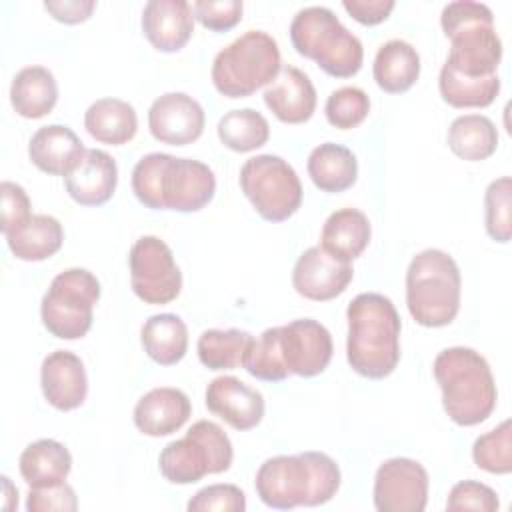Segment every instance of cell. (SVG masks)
Here are the masks:
<instances>
[{
    "label": "cell",
    "mask_w": 512,
    "mask_h": 512,
    "mask_svg": "<svg viewBox=\"0 0 512 512\" xmlns=\"http://www.w3.org/2000/svg\"><path fill=\"white\" fill-rule=\"evenodd\" d=\"M132 192L152 210L198 212L212 202L216 176L200 160L150 152L132 170Z\"/></svg>",
    "instance_id": "6da1fadb"
},
{
    "label": "cell",
    "mask_w": 512,
    "mask_h": 512,
    "mask_svg": "<svg viewBox=\"0 0 512 512\" xmlns=\"http://www.w3.org/2000/svg\"><path fill=\"white\" fill-rule=\"evenodd\" d=\"M346 318V358L350 368L370 380L390 376L400 360L402 330L392 300L378 292H362L348 304Z\"/></svg>",
    "instance_id": "7a4b0ae2"
},
{
    "label": "cell",
    "mask_w": 512,
    "mask_h": 512,
    "mask_svg": "<svg viewBox=\"0 0 512 512\" xmlns=\"http://www.w3.org/2000/svg\"><path fill=\"white\" fill-rule=\"evenodd\" d=\"M340 480V468L334 458L308 450L264 460L256 472L254 486L266 506L290 510L330 502L340 488Z\"/></svg>",
    "instance_id": "3957f363"
},
{
    "label": "cell",
    "mask_w": 512,
    "mask_h": 512,
    "mask_svg": "<svg viewBox=\"0 0 512 512\" xmlns=\"http://www.w3.org/2000/svg\"><path fill=\"white\" fill-rule=\"evenodd\" d=\"M442 390V406L458 426H476L496 408L498 390L486 358L474 348L452 346L438 352L432 364Z\"/></svg>",
    "instance_id": "277c9868"
},
{
    "label": "cell",
    "mask_w": 512,
    "mask_h": 512,
    "mask_svg": "<svg viewBox=\"0 0 512 512\" xmlns=\"http://www.w3.org/2000/svg\"><path fill=\"white\" fill-rule=\"evenodd\" d=\"M440 24L450 40L446 66L462 76H494L502 60V40L494 28V14L482 2L456 0L442 8Z\"/></svg>",
    "instance_id": "5b68a950"
},
{
    "label": "cell",
    "mask_w": 512,
    "mask_h": 512,
    "mask_svg": "<svg viewBox=\"0 0 512 512\" xmlns=\"http://www.w3.org/2000/svg\"><path fill=\"white\" fill-rule=\"evenodd\" d=\"M460 292V268L448 252L426 248L410 260L406 270V306L420 326H448L460 310Z\"/></svg>",
    "instance_id": "8992f818"
},
{
    "label": "cell",
    "mask_w": 512,
    "mask_h": 512,
    "mask_svg": "<svg viewBox=\"0 0 512 512\" xmlns=\"http://www.w3.org/2000/svg\"><path fill=\"white\" fill-rule=\"evenodd\" d=\"M290 40L300 56L314 60L328 76L350 78L362 68L360 38L326 6L298 10L290 22Z\"/></svg>",
    "instance_id": "52a82bcc"
},
{
    "label": "cell",
    "mask_w": 512,
    "mask_h": 512,
    "mask_svg": "<svg viewBox=\"0 0 512 512\" xmlns=\"http://www.w3.org/2000/svg\"><path fill=\"white\" fill-rule=\"evenodd\" d=\"M282 68L278 42L264 30H248L212 62V84L226 98H248L268 86Z\"/></svg>",
    "instance_id": "ba28073f"
},
{
    "label": "cell",
    "mask_w": 512,
    "mask_h": 512,
    "mask_svg": "<svg viewBox=\"0 0 512 512\" xmlns=\"http://www.w3.org/2000/svg\"><path fill=\"white\" fill-rule=\"evenodd\" d=\"M232 460L234 450L228 434L212 420H198L184 438L164 446L158 466L168 482L194 484L208 474L226 472Z\"/></svg>",
    "instance_id": "9c48e42d"
},
{
    "label": "cell",
    "mask_w": 512,
    "mask_h": 512,
    "mask_svg": "<svg viewBox=\"0 0 512 512\" xmlns=\"http://www.w3.org/2000/svg\"><path fill=\"white\" fill-rule=\"evenodd\" d=\"M98 300V278L86 268H68L54 276L42 296V324L60 340H78L88 334Z\"/></svg>",
    "instance_id": "30bf717a"
},
{
    "label": "cell",
    "mask_w": 512,
    "mask_h": 512,
    "mask_svg": "<svg viewBox=\"0 0 512 512\" xmlns=\"http://www.w3.org/2000/svg\"><path fill=\"white\" fill-rule=\"evenodd\" d=\"M240 188L254 210L268 222H284L302 204L296 170L276 154H258L240 168Z\"/></svg>",
    "instance_id": "8fae6325"
},
{
    "label": "cell",
    "mask_w": 512,
    "mask_h": 512,
    "mask_svg": "<svg viewBox=\"0 0 512 512\" xmlns=\"http://www.w3.org/2000/svg\"><path fill=\"white\" fill-rule=\"evenodd\" d=\"M130 286L146 304H168L182 290V272L170 246L158 236L138 238L128 254Z\"/></svg>",
    "instance_id": "7c38bea8"
},
{
    "label": "cell",
    "mask_w": 512,
    "mask_h": 512,
    "mask_svg": "<svg viewBox=\"0 0 512 512\" xmlns=\"http://www.w3.org/2000/svg\"><path fill=\"white\" fill-rule=\"evenodd\" d=\"M378 512H422L428 502V472L412 458H390L374 476Z\"/></svg>",
    "instance_id": "4fadbf2b"
},
{
    "label": "cell",
    "mask_w": 512,
    "mask_h": 512,
    "mask_svg": "<svg viewBox=\"0 0 512 512\" xmlns=\"http://www.w3.org/2000/svg\"><path fill=\"white\" fill-rule=\"evenodd\" d=\"M206 116L198 100L186 92H166L148 110L150 134L168 146H186L204 132Z\"/></svg>",
    "instance_id": "5bb4252c"
},
{
    "label": "cell",
    "mask_w": 512,
    "mask_h": 512,
    "mask_svg": "<svg viewBox=\"0 0 512 512\" xmlns=\"http://www.w3.org/2000/svg\"><path fill=\"white\" fill-rule=\"evenodd\" d=\"M282 350L290 374L312 378L328 368L334 344L324 324L312 318H298L282 326Z\"/></svg>",
    "instance_id": "9a60e30c"
},
{
    "label": "cell",
    "mask_w": 512,
    "mask_h": 512,
    "mask_svg": "<svg viewBox=\"0 0 512 512\" xmlns=\"http://www.w3.org/2000/svg\"><path fill=\"white\" fill-rule=\"evenodd\" d=\"M354 270L350 262L338 260L320 246H312L300 254L292 270L294 290L314 302H326L340 296L352 282Z\"/></svg>",
    "instance_id": "2e32d148"
},
{
    "label": "cell",
    "mask_w": 512,
    "mask_h": 512,
    "mask_svg": "<svg viewBox=\"0 0 512 512\" xmlns=\"http://www.w3.org/2000/svg\"><path fill=\"white\" fill-rule=\"evenodd\" d=\"M206 408L234 430H252L264 418V396L236 376H218L206 388Z\"/></svg>",
    "instance_id": "e0dca14e"
},
{
    "label": "cell",
    "mask_w": 512,
    "mask_h": 512,
    "mask_svg": "<svg viewBox=\"0 0 512 512\" xmlns=\"http://www.w3.org/2000/svg\"><path fill=\"white\" fill-rule=\"evenodd\" d=\"M40 386L46 402L62 412L84 404L88 378L84 362L70 350L50 352L40 366Z\"/></svg>",
    "instance_id": "ac0fdd59"
},
{
    "label": "cell",
    "mask_w": 512,
    "mask_h": 512,
    "mask_svg": "<svg viewBox=\"0 0 512 512\" xmlns=\"http://www.w3.org/2000/svg\"><path fill=\"white\" fill-rule=\"evenodd\" d=\"M118 184L116 160L98 148H86L76 166L64 176L68 196L82 206L106 204Z\"/></svg>",
    "instance_id": "d6986e66"
},
{
    "label": "cell",
    "mask_w": 512,
    "mask_h": 512,
    "mask_svg": "<svg viewBox=\"0 0 512 512\" xmlns=\"http://www.w3.org/2000/svg\"><path fill=\"white\" fill-rule=\"evenodd\" d=\"M316 88L306 72L284 66L264 90V104L284 124H304L316 110Z\"/></svg>",
    "instance_id": "ffe728a7"
},
{
    "label": "cell",
    "mask_w": 512,
    "mask_h": 512,
    "mask_svg": "<svg viewBox=\"0 0 512 512\" xmlns=\"http://www.w3.org/2000/svg\"><path fill=\"white\" fill-rule=\"evenodd\" d=\"M142 32L158 52L182 50L194 32V12L186 0H150L142 10Z\"/></svg>",
    "instance_id": "44dd1931"
},
{
    "label": "cell",
    "mask_w": 512,
    "mask_h": 512,
    "mask_svg": "<svg viewBox=\"0 0 512 512\" xmlns=\"http://www.w3.org/2000/svg\"><path fill=\"white\" fill-rule=\"evenodd\" d=\"M192 404L180 388L160 386L146 392L134 406L136 428L152 438L178 432L190 418Z\"/></svg>",
    "instance_id": "7402d4cb"
},
{
    "label": "cell",
    "mask_w": 512,
    "mask_h": 512,
    "mask_svg": "<svg viewBox=\"0 0 512 512\" xmlns=\"http://www.w3.org/2000/svg\"><path fill=\"white\" fill-rule=\"evenodd\" d=\"M84 144L76 132L64 124L38 128L28 144L32 164L52 176H66L84 154Z\"/></svg>",
    "instance_id": "603a6c76"
},
{
    "label": "cell",
    "mask_w": 512,
    "mask_h": 512,
    "mask_svg": "<svg viewBox=\"0 0 512 512\" xmlns=\"http://www.w3.org/2000/svg\"><path fill=\"white\" fill-rule=\"evenodd\" d=\"M372 236L370 220L356 208H340L332 212L320 232V248L338 260L352 262L368 246Z\"/></svg>",
    "instance_id": "cb8c5ba5"
},
{
    "label": "cell",
    "mask_w": 512,
    "mask_h": 512,
    "mask_svg": "<svg viewBox=\"0 0 512 512\" xmlns=\"http://www.w3.org/2000/svg\"><path fill=\"white\" fill-rule=\"evenodd\" d=\"M18 470L30 488L54 486L66 482L72 470V454L58 440L40 438L22 450Z\"/></svg>",
    "instance_id": "d4e9b609"
},
{
    "label": "cell",
    "mask_w": 512,
    "mask_h": 512,
    "mask_svg": "<svg viewBox=\"0 0 512 512\" xmlns=\"http://www.w3.org/2000/svg\"><path fill=\"white\" fill-rule=\"evenodd\" d=\"M10 102L22 118H42L58 102V84L54 74L44 66H26L16 72L10 84Z\"/></svg>",
    "instance_id": "484cf974"
},
{
    "label": "cell",
    "mask_w": 512,
    "mask_h": 512,
    "mask_svg": "<svg viewBox=\"0 0 512 512\" xmlns=\"http://www.w3.org/2000/svg\"><path fill=\"white\" fill-rule=\"evenodd\" d=\"M14 258L24 262H40L54 256L64 242L62 224L48 214H32L20 226L4 234Z\"/></svg>",
    "instance_id": "4316f807"
},
{
    "label": "cell",
    "mask_w": 512,
    "mask_h": 512,
    "mask_svg": "<svg viewBox=\"0 0 512 512\" xmlns=\"http://www.w3.org/2000/svg\"><path fill=\"white\" fill-rule=\"evenodd\" d=\"M372 74L378 88L388 94H402L410 90L420 76V54L406 40H388L376 52Z\"/></svg>",
    "instance_id": "83f0119b"
},
{
    "label": "cell",
    "mask_w": 512,
    "mask_h": 512,
    "mask_svg": "<svg viewBox=\"0 0 512 512\" xmlns=\"http://www.w3.org/2000/svg\"><path fill=\"white\" fill-rule=\"evenodd\" d=\"M88 134L110 146H122L136 136L138 116L130 102L120 98H100L84 112Z\"/></svg>",
    "instance_id": "f1b7e54d"
},
{
    "label": "cell",
    "mask_w": 512,
    "mask_h": 512,
    "mask_svg": "<svg viewBox=\"0 0 512 512\" xmlns=\"http://www.w3.org/2000/svg\"><path fill=\"white\" fill-rule=\"evenodd\" d=\"M308 176L314 186L328 194H338L354 186L358 178V160L350 148L324 142L308 156Z\"/></svg>",
    "instance_id": "f546056e"
},
{
    "label": "cell",
    "mask_w": 512,
    "mask_h": 512,
    "mask_svg": "<svg viewBox=\"0 0 512 512\" xmlns=\"http://www.w3.org/2000/svg\"><path fill=\"white\" fill-rule=\"evenodd\" d=\"M144 352L160 366L178 364L188 350V328L176 314L150 316L140 332Z\"/></svg>",
    "instance_id": "4dcf8cb0"
},
{
    "label": "cell",
    "mask_w": 512,
    "mask_h": 512,
    "mask_svg": "<svg viewBox=\"0 0 512 512\" xmlns=\"http://www.w3.org/2000/svg\"><path fill=\"white\" fill-rule=\"evenodd\" d=\"M496 146L498 130L488 116L464 114L448 128V148L462 160H486L496 152Z\"/></svg>",
    "instance_id": "1f68e13d"
},
{
    "label": "cell",
    "mask_w": 512,
    "mask_h": 512,
    "mask_svg": "<svg viewBox=\"0 0 512 512\" xmlns=\"http://www.w3.org/2000/svg\"><path fill=\"white\" fill-rule=\"evenodd\" d=\"M252 334L238 328H210L198 338L196 350L200 362L208 370H232L244 364L246 352L252 344Z\"/></svg>",
    "instance_id": "d6a6232c"
},
{
    "label": "cell",
    "mask_w": 512,
    "mask_h": 512,
    "mask_svg": "<svg viewBox=\"0 0 512 512\" xmlns=\"http://www.w3.org/2000/svg\"><path fill=\"white\" fill-rule=\"evenodd\" d=\"M438 88L442 100L454 108H486L496 100L500 92V78L498 74L486 78H470L444 64L440 70Z\"/></svg>",
    "instance_id": "836d02e7"
},
{
    "label": "cell",
    "mask_w": 512,
    "mask_h": 512,
    "mask_svg": "<svg viewBox=\"0 0 512 512\" xmlns=\"http://www.w3.org/2000/svg\"><path fill=\"white\" fill-rule=\"evenodd\" d=\"M220 142L234 152H252L270 138L268 120L254 108H238L226 112L218 122Z\"/></svg>",
    "instance_id": "e575fe53"
},
{
    "label": "cell",
    "mask_w": 512,
    "mask_h": 512,
    "mask_svg": "<svg viewBox=\"0 0 512 512\" xmlns=\"http://www.w3.org/2000/svg\"><path fill=\"white\" fill-rule=\"evenodd\" d=\"M244 370L264 382H280L290 376L284 350H282V326L266 328L252 344L244 358Z\"/></svg>",
    "instance_id": "d590c367"
},
{
    "label": "cell",
    "mask_w": 512,
    "mask_h": 512,
    "mask_svg": "<svg viewBox=\"0 0 512 512\" xmlns=\"http://www.w3.org/2000/svg\"><path fill=\"white\" fill-rule=\"evenodd\" d=\"M472 460L480 470L490 474L512 472V426L504 420L494 430L478 436L472 446Z\"/></svg>",
    "instance_id": "8d00e7d4"
},
{
    "label": "cell",
    "mask_w": 512,
    "mask_h": 512,
    "mask_svg": "<svg viewBox=\"0 0 512 512\" xmlns=\"http://www.w3.org/2000/svg\"><path fill=\"white\" fill-rule=\"evenodd\" d=\"M484 226L492 240L506 244L512 236V180H492L484 194Z\"/></svg>",
    "instance_id": "74e56055"
},
{
    "label": "cell",
    "mask_w": 512,
    "mask_h": 512,
    "mask_svg": "<svg viewBox=\"0 0 512 512\" xmlns=\"http://www.w3.org/2000/svg\"><path fill=\"white\" fill-rule=\"evenodd\" d=\"M370 112V98L358 86H342L334 90L324 106V114L330 126L340 130H352L366 120Z\"/></svg>",
    "instance_id": "f35d334b"
},
{
    "label": "cell",
    "mask_w": 512,
    "mask_h": 512,
    "mask_svg": "<svg viewBox=\"0 0 512 512\" xmlns=\"http://www.w3.org/2000/svg\"><path fill=\"white\" fill-rule=\"evenodd\" d=\"M500 508L498 494L476 480H462L452 486L446 510L450 512H462V510H476V512H496Z\"/></svg>",
    "instance_id": "ab89813d"
},
{
    "label": "cell",
    "mask_w": 512,
    "mask_h": 512,
    "mask_svg": "<svg viewBox=\"0 0 512 512\" xmlns=\"http://www.w3.org/2000/svg\"><path fill=\"white\" fill-rule=\"evenodd\" d=\"M190 512H244L246 510V496L234 484H212L198 490L190 502Z\"/></svg>",
    "instance_id": "60d3db41"
},
{
    "label": "cell",
    "mask_w": 512,
    "mask_h": 512,
    "mask_svg": "<svg viewBox=\"0 0 512 512\" xmlns=\"http://www.w3.org/2000/svg\"><path fill=\"white\" fill-rule=\"evenodd\" d=\"M240 0H196L192 4L194 18L212 32L232 30L242 20Z\"/></svg>",
    "instance_id": "b9f144b4"
},
{
    "label": "cell",
    "mask_w": 512,
    "mask_h": 512,
    "mask_svg": "<svg viewBox=\"0 0 512 512\" xmlns=\"http://www.w3.org/2000/svg\"><path fill=\"white\" fill-rule=\"evenodd\" d=\"M76 508H78L76 492L66 482L44 486V488H30L26 498L28 512H74Z\"/></svg>",
    "instance_id": "7bdbcfd3"
},
{
    "label": "cell",
    "mask_w": 512,
    "mask_h": 512,
    "mask_svg": "<svg viewBox=\"0 0 512 512\" xmlns=\"http://www.w3.org/2000/svg\"><path fill=\"white\" fill-rule=\"evenodd\" d=\"M0 194H2V234H8L16 226H20L24 220H28L30 214V198L26 190L10 180H4L0 184Z\"/></svg>",
    "instance_id": "ee69618b"
},
{
    "label": "cell",
    "mask_w": 512,
    "mask_h": 512,
    "mask_svg": "<svg viewBox=\"0 0 512 512\" xmlns=\"http://www.w3.org/2000/svg\"><path fill=\"white\" fill-rule=\"evenodd\" d=\"M344 10L364 26H376L384 22L394 10V0H344Z\"/></svg>",
    "instance_id": "f6af8a7d"
},
{
    "label": "cell",
    "mask_w": 512,
    "mask_h": 512,
    "mask_svg": "<svg viewBox=\"0 0 512 512\" xmlns=\"http://www.w3.org/2000/svg\"><path fill=\"white\" fill-rule=\"evenodd\" d=\"M44 8L58 22L80 24L92 16L96 2L94 0H48V2H44Z\"/></svg>",
    "instance_id": "bcb514c9"
}]
</instances>
